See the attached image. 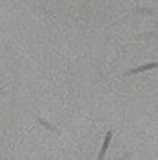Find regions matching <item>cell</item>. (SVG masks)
Returning a JSON list of instances; mask_svg holds the SVG:
<instances>
[{
  "instance_id": "2",
  "label": "cell",
  "mask_w": 158,
  "mask_h": 160,
  "mask_svg": "<svg viewBox=\"0 0 158 160\" xmlns=\"http://www.w3.org/2000/svg\"><path fill=\"white\" fill-rule=\"evenodd\" d=\"M111 140H113V131H107V133H106V138L102 142V149H100V153H98V160H104V157H106V153H107V149H109Z\"/></svg>"
},
{
  "instance_id": "3",
  "label": "cell",
  "mask_w": 158,
  "mask_h": 160,
  "mask_svg": "<svg viewBox=\"0 0 158 160\" xmlns=\"http://www.w3.org/2000/svg\"><path fill=\"white\" fill-rule=\"evenodd\" d=\"M37 120H38V124H40V126H44L46 129L53 131V133H57V135H58V133H60V131H58V128H55V126H51V124H49V122H47V120H46V118H40V117H38V118H37Z\"/></svg>"
},
{
  "instance_id": "1",
  "label": "cell",
  "mask_w": 158,
  "mask_h": 160,
  "mask_svg": "<svg viewBox=\"0 0 158 160\" xmlns=\"http://www.w3.org/2000/svg\"><path fill=\"white\" fill-rule=\"evenodd\" d=\"M158 68V62H149V64H144V66H138V68H133V69L126 71V75L131 77V75H138V73H144V71H149V69H155Z\"/></svg>"
}]
</instances>
